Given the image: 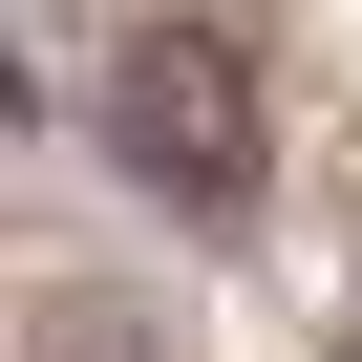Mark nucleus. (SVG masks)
I'll use <instances>...</instances> for the list:
<instances>
[{
    "instance_id": "obj_1",
    "label": "nucleus",
    "mask_w": 362,
    "mask_h": 362,
    "mask_svg": "<svg viewBox=\"0 0 362 362\" xmlns=\"http://www.w3.org/2000/svg\"><path fill=\"white\" fill-rule=\"evenodd\" d=\"M107 149L149 170L170 214H256V170H277L256 43H235V22H149V43H107Z\"/></svg>"
},
{
    "instance_id": "obj_2",
    "label": "nucleus",
    "mask_w": 362,
    "mask_h": 362,
    "mask_svg": "<svg viewBox=\"0 0 362 362\" xmlns=\"http://www.w3.org/2000/svg\"><path fill=\"white\" fill-rule=\"evenodd\" d=\"M341 362H362V341H341Z\"/></svg>"
}]
</instances>
